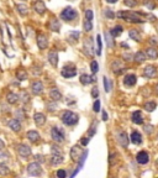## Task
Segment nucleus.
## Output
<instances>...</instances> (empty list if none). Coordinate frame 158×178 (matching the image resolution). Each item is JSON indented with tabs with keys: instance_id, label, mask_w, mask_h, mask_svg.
I'll return each instance as SVG.
<instances>
[{
	"instance_id": "obj_1",
	"label": "nucleus",
	"mask_w": 158,
	"mask_h": 178,
	"mask_svg": "<svg viewBox=\"0 0 158 178\" xmlns=\"http://www.w3.org/2000/svg\"><path fill=\"white\" fill-rule=\"evenodd\" d=\"M116 16L121 20H125L127 22H131V24H143L146 20H143V18H146V14L143 13H137V11H119L116 14Z\"/></svg>"
},
{
	"instance_id": "obj_2",
	"label": "nucleus",
	"mask_w": 158,
	"mask_h": 178,
	"mask_svg": "<svg viewBox=\"0 0 158 178\" xmlns=\"http://www.w3.org/2000/svg\"><path fill=\"white\" fill-rule=\"evenodd\" d=\"M61 119H62V123H63L64 125H67V126H73V125H75V124L78 123L79 116H78L75 113L67 110V111L62 113Z\"/></svg>"
},
{
	"instance_id": "obj_3",
	"label": "nucleus",
	"mask_w": 158,
	"mask_h": 178,
	"mask_svg": "<svg viewBox=\"0 0 158 178\" xmlns=\"http://www.w3.org/2000/svg\"><path fill=\"white\" fill-rule=\"evenodd\" d=\"M77 11L73 9V8H65L62 13H61V19L62 20H65V21H70L73 19L77 18Z\"/></svg>"
},
{
	"instance_id": "obj_4",
	"label": "nucleus",
	"mask_w": 158,
	"mask_h": 178,
	"mask_svg": "<svg viewBox=\"0 0 158 178\" xmlns=\"http://www.w3.org/2000/svg\"><path fill=\"white\" fill-rule=\"evenodd\" d=\"M27 173H29L30 176L37 177V176H40V174L42 173V168H41V166H40L37 162H32V163H30V164L27 166Z\"/></svg>"
},
{
	"instance_id": "obj_5",
	"label": "nucleus",
	"mask_w": 158,
	"mask_h": 178,
	"mask_svg": "<svg viewBox=\"0 0 158 178\" xmlns=\"http://www.w3.org/2000/svg\"><path fill=\"white\" fill-rule=\"evenodd\" d=\"M82 152H83V150H82V147H79L78 145L77 146H73V148L70 150V158L73 160V161H79V158H83L85 155H87V152H84L83 153V156H82Z\"/></svg>"
},
{
	"instance_id": "obj_6",
	"label": "nucleus",
	"mask_w": 158,
	"mask_h": 178,
	"mask_svg": "<svg viewBox=\"0 0 158 178\" xmlns=\"http://www.w3.org/2000/svg\"><path fill=\"white\" fill-rule=\"evenodd\" d=\"M157 74H158V71H157V67L154 66H146L142 72V75L146 78H154Z\"/></svg>"
},
{
	"instance_id": "obj_7",
	"label": "nucleus",
	"mask_w": 158,
	"mask_h": 178,
	"mask_svg": "<svg viewBox=\"0 0 158 178\" xmlns=\"http://www.w3.org/2000/svg\"><path fill=\"white\" fill-rule=\"evenodd\" d=\"M124 85L125 87H128V88H131V87H133L136 83H137V77H136V74H133V73H128V74H126L125 77H124Z\"/></svg>"
},
{
	"instance_id": "obj_8",
	"label": "nucleus",
	"mask_w": 158,
	"mask_h": 178,
	"mask_svg": "<svg viewBox=\"0 0 158 178\" xmlns=\"http://www.w3.org/2000/svg\"><path fill=\"white\" fill-rule=\"evenodd\" d=\"M61 74H62L64 78H72V77H74V75L77 74V69H75V67H73V66H65V67L62 68Z\"/></svg>"
},
{
	"instance_id": "obj_9",
	"label": "nucleus",
	"mask_w": 158,
	"mask_h": 178,
	"mask_svg": "<svg viewBox=\"0 0 158 178\" xmlns=\"http://www.w3.org/2000/svg\"><path fill=\"white\" fill-rule=\"evenodd\" d=\"M51 136L56 142H63L64 141V134L62 130H59L58 127H53L51 130Z\"/></svg>"
},
{
	"instance_id": "obj_10",
	"label": "nucleus",
	"mask_w": 158,
	"mask_h": 178,
	"mask_svg": "<svg viewBox=\"0 0 158 178\" xmlns=\"http://www.w3.org/2000/svg\"><path fill=\"white\" fill-rule=\"evenodd\" d=\"M136 161L140 164H147L149 162V155L147 151H140L136 155Z\"/></svg>"
},
{
	"instance_id": "obj_11",
	"label": "nucleus",
	"mask_w": 158,
	"mask_h": 178,
	"mask_svg": "<svg viewBox=\"0 0 158 178\" xmlns=\"http://www.w3.org/2000/svg\"><path fill=\"white\" fill-rule=\"evenodd\" d=\"M111 68H113V72H114L115 74H121V73H124V72L126 71V68L124 67V64H122V62H121L120 59L114 61L113 64H111Z\"/></svg>"
},
{
	"instance_id": "obj_12",
	"label": "nucleus",
	"mask_w": 158,
	"mask_h": 178,
	"mask_svg": "<svg viewBox=\"0 0 158 178\" xmlns=\"http://www.w3.org/2000/svg\"><path fill=\"white\" fill-rule=\"evenodd\" d=\"M31 92H32L34 94H36V95L41 94V93L43 92V84H42V82H40V80L34 82V83L31 84Z\"/></svg>"
},
{
	"instance_id": "obj_13",
	"label": "nucleus",
	"mask_w": 158,
	"mask_h": 178,
	"mask_svg": "<svg viewBox=\"0 0 158 178\" xmlns=\"http://www.w3.org/2000/svg\"><path fill=\"white\" fill-rule=\"evenodd\" d=\"M131 120H132V123L136 124V125H141V124H143L142 111H141V110H136V111H133L132 115H131Z\"/></svg>"
},
{
	"instance_id": "obj_14",
	"label": "nucleus",
	"mask_w": 158,
	"mask_h": 178,
	"mask_svg": "<svg viewBox=\"0 0 158 178\" xmlns=\"http://www.w3.org/2000/svg\"><path fill=\"white\" fill-rule=\"evenodd\" d=\"M117 141L122 147H127L128 146V136L125 131H120L117 134Z\"/></svg>"
},
{
	"instance_id": "obj_15",
	"label": "nucleus",
	"mask_w": 158,
	"mask_h": 178,
	"mask_svg": "<svg viewBox=\"0 0 158 178\" xmlns=\"http://www.w3.org/2000/svg\"><path fill=\"white\" fill-rule=\"evenodd\" d=\"M128 37L131 40H133L135 42H141L142 41V36H141V32L137 30V29H131L128 31Z\"/></svg>"
},
{
	"instance_id": "obj_16",
	"label": "nucleus",
	"mask_w": 158,
	"mask_h": 178,
	"mask_svg": "<svg viewBox=\"0 0 158 178\" xmlns=\"http://www.w3.org/2000/svg\"><path fill=\"white\" fill-rule=\"evenodd\" d=\"M130 140H131V142L132 144H135V145H141L142 144V135H141V132H138V131H132L131 132V136H130Z\"/></svg>"
},
{
	"instance_id": "obj_17",
	"label": "nucleus",
	"mask_w": 158,
	"mask_h": 178,
	"mask_svg": "<svg viewBox=\"0 0 158 178\" xmlns=\"http://www.w3.org/2000/svg\"><path fill=\"white\" fill-rule=\"evenodd\" d=\"M34 10L37 13V14H43L46 11V5L43 2H41V0H36V2L34 3Z\"/></svg>"
},
{
	"instance_id": "obj_18",
	"label": "nucleus",
	"mask_w": 158,
	"mask_h": 178,
	"mask_svg": "<svg viewBox=\"0 0 158 178\" xmlns=\"http://www.w3.org/2000/svg\"><path fill=\"white\" fill-rule=\"evenodd\" d=\"M147 58H148V57H147L146 52H143V51H137V52L135 53V56H133V61H135L136 63H143Z\"/></svg>"
},
{
	"instance_id": "obj_19",
	"label": "nucleus",
	"mask_w": 158,
	"mask_h": 178,
	"mask_svg": "<svg viewBox=\"0 0 158 178\" xmlns=\"http://www.w3.org/2000/svg\"><path fill=\"white\" fill-rule=\"evenodd\" d=\"M18 151H19L20 156H22V157H27V156H30V153H31V148H30L27 145H24V144L19 145Z\"/></svg>"
},
{
	"instance_id": "obj_20",
	"label": "nucleus",
	"mask_w": 158,
	"mask_h": 178,
	"mask_svg": "<svg viewBox=\"0 0 158 178\" xmlns=\"http://www.w3.org/2000/svg\"><path fill=\"white\" fill-rule=\"evenodd\" d=\"M144 52L149 59H157L158 58V50L156 47H148V48H146Z\"/></svg>"
},
{
	"instance_id": "obj_21",
	"label": "nucleus",
	"mask_w": 158,
	"mask_h": 178,
	"mask_svg": "<svg viewBox=\"0 0 158 178\" xmlns=\"http://www.w3.org/2000/svg\"><path fill=\"white\" fill-rule=\"evenodd\" d=\"M48 45V41H47V37L45 35H38L37 37V46L40 50H45Z\"/></svg>"
},
{
	"instance_id": "obj_22",
	"label": "nucleus",
	"mask_w": 158,
	"mask_h": 178,
	"mask_svg": "<svg viewBox=\"0 0 158 178\" xmlns=\"http://www.w3.org/2000/svg\"><path fill=\"white\" fill-rule=\"evenodd\" d=\"M79 80H81V83H82V84L87 85V84L94 83L97 79H95V77H92V75H89V74H82V75H81V78H79Z\"/></svg>"
},
{
	"instance_id": "obj_23",
	"label": "nucleus",
	"mask_w": 158,
	"mask_h": 178,
	"mask_svg": "<svg viewBox=\"0 0 158 178\" xmlns=\"http://www.w3.org/2000/svg\"><path fill=\"white\" fill-rule=\"evenodd\" d=\"M84 50H85V52H87V55L88 56H93V50H94V47H93V41H92V38H87L85 40V42H84Z\"/></svg>"
},
{
	"instance_id": "obj_24",
	"label": "nucleus",
	"mask_w": 158,
	"mask_h": 178,
	"mask_svg": "<svg viewBox=\"0 0 158 178\" xmlns=\"http://www.w3.org/2000/svg\"><path fill=\"white\" fill-rule=\"evenodd\" d=\"M34 120H35V123H36L37 126H42L46 123V116L42 113H36L34 115Z\"/></svg>"
},
{
	"instance_id": "obj_25",
	"label": "nucleus",
	"mask_w": 158,
	"mask_h": 178,
	"mask_svg": "<svg viewBox=\"0 0 158 178\" xmlns=\"http://www.w3.org/2000/svg\"><path fill=\"white\" fill-rule=\"evenodd\" d=\"M8 125H9V127H10L13 131H15V132H18V131L21 130V124H20V121H19L18 119H11Z\"/></svg>"
},
{
	"instance_id": "obj_26",
	"label": "nucleus",
	"mask_w": 158,
	"mask_h": 178,
	"mask_svg": "<svg viewBox=\"0 0 158 178\" xmlns=\"http://www.w3.org/2000/svg\"><path fill=\"white\" fill-rule=\"evenodd\" d=\"M48 61L49 63L53 66V67H57V63H58V53L56 51H51L48 53Z\"/></svg>"
},
{
	"instance_id": "obj_27",
	"label": "nucleus",
	"mask_w": 158,
	"mask_h": 178,
	"mask_svg": "<svg viewBox=\"0 0 158 178\" xmlns=\"http://www.w3.org/2000/svg\"><path fill=\"white\" fill-rule=\"evenodd\" d=\"M122 31H124V27H122L121 25H116V26H114V27L110 30V34H111V36L115 38V37H119V36L122 34Z\"/></svg>"
},
{
	"instance_id": "obj_28",
	"label": "nucleus",
	"mask_w": 158,
	"mask_h": 178,
	"mask_svg": "<svg viewBox=\"0 0 158 178\" xmlns=\"http://www.w3.org/2000/svg\"><path fill=\"white\" fill-rule=\"evenodd\" d=\"M49 97H51L54 102H58V100L62 99V94H61V92L58 91V89H56V88H53V89H51V91H49Z\"/></svg>"
},
{
	"instance_id": "obj_29",
	"label": "nucleus",
	"mask_w": 158,
	"mask_h": 178,
	"mask_svg": "<svg viewBox=\"0 0 158 178\" xmlns=\"http://www.w3.org/2000/svg\"><path fill=\"white\" fill-rule=\"evenodd\" d=\"M156 108H157V103L156 102H147V103H144L143 104V109L147 111V113H152V111H154L156 110Z\"/></svg>"
},
{
	"instance_id": "obj_30",
	"label": "nucleus",
	"mask_w": 158,
	"mask_h": 178,
	"mask_svg": "<svg viewBox=\"0 0 158 178\" xmlns=\"http://www.w3.org/2000/svg\"><path fill=\"white\" fill-rule=\"evenodd\" d=\"M51 162L52 164H59L63 162V156L61 153H53L51 157Z\"/></svg>"
},
{
	"instance_id": "obj_31",
	"label": "nucleus",
	"mask_w": 158,
	"mask_h": 178,
	"mask_svg": "<svg viewBox=\"0 0 158 178\" xmlns=\"http://www.w3.org/2000/svg\"><path fill=\"white\" fill-rule=\"evenodd\" d=\"M49 29H51L52 31H54V32L59 31V29H61V24H59V21H58L57 19L51 20V22H49Z\"/></svg>"
},
{
	"instance_id": "obj_32",
	"label": "nucleus",
	"mask_w": 158,
	"mask_h": 178,
	"mask_svg": "<svg viewBox=\"0 0 158 178\" xmlns=\"http://www.w3.org/2000/svg\"><path fill=\"white\" fill-rule=\"evenodd\" d=\"M27 139H29L30 141H32V142H36V141H38V139H40V134H38L37 131H29V132H27Z\"/></svg>"
},
{
	"instance_id": "obj_33",
	"label": "nucleus",
	"mask_w": 158,
	"mask_h": 178,
	"mask_svg": "<svg viewBox=\"0 0 158 178\" xmlns=\"http://www.w3.org/2000/svg\"><path fill=\"white\" fill-rule=\"evenodd\" d=\"M6 99H8V103L15 104V103H18V100L20 99V97H19L18 94H15V93H10V94H8Z\"/></svg>"
},
{
	"instance_id": "obj_34",
	"label": "nucleus",
	"mask_w": 158,
	"mask_h": 178,
	"mask_svg": "<svg viewBox=\"0 0 158 178\" xmlns=\"http://www.w3.org/2000/svg\"><path fill=\"white\" fill-rule=\"evenodd\" d=\"M97 46H98V47H97V51H95V52H97L98 56H100V55H101V50H103V41H101V36H100V35L97 36Z\"/></svg>"
},
{
	"instance_id": "obj_35",
	"label": "nucleus",
	"mask_w": 158,
	"mask_h": 178,
	"mask_svg": "<svg viewBox=\"0 0 158 178\" xmlns=\"http://www.w3.org/2000/svg\"><path fill=\"white\" fill-rule=\"evenodd\" d=\"M16 9H18V13H19L20 15H26V14L29 13V8H27L26 5H24V4L16 5Z\"/></svg>"
},
{
	"instance_id": "obj_36",
	"label": "nucleus",
	"mask_w": 158,
	"mask_h": 178,
	"mask_svg": "<svg viewBox=\"0 0 158 178\" xmlns=\"http://www.w3.org/2000/svg\"><path fill=\"white\" fill-rule=\"evenodd\" d=\"M16 77H18L19 80H26L27 79V72L24 71V69H19L16 72Z\"/></svg>"
},
{
	"instance_id": "obj_37",
	"label": "nucleus",
	"mask_w": 158,
	"mask_h": 178,
	"mask_svg": "<svg viewBox=\"0 0 158 178\" xmlns=\"http://www.w3.org/2000/svg\"><path fill=\"white\" fill-rule=\"evenodd\" d=\"M105 41H106V43H108V46L110 48L114 47V37L111 36L110 32H105Z\"/></svg>"
},
{
	"instance_id": "obj_38",
	"label": "nucleus",
	"mask_w": 158,
	"mask_h": 178,
	"mask_svg": "<svg viewBox=\"0 0 158 178\" xmlns=\"http://www.w3.org/2000/svg\"><path fill=\"white\" fill-rule=\"evenodd\" d=\"M79 36H81V34H79V31H72V32H69V35H68V38H69L72 42H75L77 40H79Z\"/></svg>"
},
{
	"instance_id": "obj_39",
	"label": "nucleus",
	"mask_w": 158,
	"mask_h": 178,
	"mask_svg": "<svg viewBox=\"0 0 158 178\" xmlns=\"http://www.w3.org/2000/svg\"><path fill=\"white\" fill-rule=\"evenodd\" d=\"M103 82H104V88H105V92H106V93H109V92L111 91V85H113V84H111V82L109 80V78H108V77H104V78H103Z\"/></svg>"
},
{
	"instance_id": "obj_40",
	"label": "nucleus",
	"mask_w": 158,
	"mask_h": 178,
	"mask_svg": "<svg viewBox=\"0 0 158 178\" xmlns=\"http://www.w3.org/2000/svg\"><path fill=\"white\" fill-rule=\"evenodd\" d=\"M104 16L109 20H113L115 18V13L111 9H104Z\"/></svg>"
},
{
	"instance_id": "obj_41",
	"label": "nucleus",
	"mask_w": 158,
	"mask_h": 178,
	"mask_svg": "<svg viewBox=\"0 0 158 178\" xmlns=\"http://www.w3.org/2000/svg\"><path fill=\"white\" fill-rule=\"evenodd\" d=\"M143 5H144L148 10H154V9H156V4H154L153 0H144Z\"/></svg>"
},
{
	"instance_id": "obj_42",
	"label": "nucleus",
	"mask_w": 158,
	"mask_h": 178,
	"mask_svg": "<svg viewBox=\"0 0 158 178\" xmlns=\"http://www.w3.org/2000/svg\"><path fill=\"white\" fill-rule=\"evenodd\" d=\"M124 4L128 8H135L138 5V2L137 0H124Z\"/></svg>"
},
{
	"instance_id": "obj_43",
	"label": "nucleus",
	"mask_w": 158,
	"mask_h": 178,
	"mask_svg": "<svg viewBox=\"0 0 158 178\" xmlns=\"http://www.w3.org/2000/svg\"><path fill=\"white\" fill-rule=\"evenodd\" d=\"M9 167L6 164H0V176H6L9 173Z\"/></svg>"
},
{
	"instance_id": "obj_44",
	"label": "nucleus",
	"mask_w": 158,
	"mask_h": 178,
	"mask_svg": "<svg viewBox=\"0 0 158 178\" xmlns=\"http://www.w3.org/2000/svg\"><path fill=\"white\" fill-rule=\"evenodd\" d=\"M84 30L87 31V32H89V31H92L93 30V24H92V21L90 20H87V21H84Z\"/></svg>"
},
{
	"instance_id": "obj_45",
	"label": "nucleus",
	"mask_w": 158,
	"mask_h": 178,
	"mask_svg": "<svg viewBox=\"0 0 158 178\" xmlns=\"http://www.w3.org/2000/svg\"><path fill=\"white\" fill-rule=\"evenodd\" d=\"M90 69H92L93 73H97V72L99 71V64H98L97 61H92V63H90Z\"/></svg>"
},
{
	"instance_id": "obj_46",
	"label": "nucleus",
	"mask_w": 158,
	"mask_h": 178,
	"mask_svg": "<svg viewBox=\"0 0 158 178\" xmlns=\"http://www.w3.org/2000/svg\"><path fill=\"white\" fill-rule=\"evenodd\" d=\"M93 18H94V14H93V10H90V9H88V10H85V19L87 20H93Z\"/></svg>"
},
{
	"instance_id": "obj_47",
	"label": "nucleus",
	"mask_w": 158,
	"mask_h": 178,
	"mask_svg": "<svg viewBox=\"0 0 158 178\" xmlns=\"http://www.w3.org/2000/svg\"><path fill=\"white\" fill-rule=\"evenodd\" d=\"M56 174H57V177H58V178H65V176H67V172H65L64 169H58Z\"/></svg>"
},
{
	"instance_id": "obj_48",
	"label": "nucleus",
	"mask_w": 158,
	"mask_h": 178,
	"mask_svg": "<svg viewBox=\"0 0 158 178\" xmlns=\"http://www.w3.org/2000/svg\"><path fill=\"white\" fill-rule=\"evenodd\" d=\"M20 99H21L22 102H25V103H26V102H27L30 98H29V95H27V93H26V92H21V93H20Z\"/></svg>"
},
{
	"instance_id": "obj_49",
	"label": "nucleus",
	"mask_w": 158,
	"mask_h": 178,
	"mask_svg": "<svg viewBox=\"0 0 158 178\" xmlns=\"http://www.w3.org/2000/svg\"><path fill=\"white\" fill-rule=\"evenodd\" d=\"M93 110L95 113H99V110H100V100H95V103L93 105Z\"/></svg>"
},
{
	"instance_id": "obj_50",
	"label": "nucleus",
	"mask_w": 158,
	"mask_h": 178,
	"mask_svg": "<svg viewBox=\"0 0 158 178\" xmlns=\"http://www.w3.org/2000/svg\"><path fill=\"white\" fill-rule=\"evenodd\" d=\"M133 56L132 53H124V59L125 61H133Z\"/></svg>"
},
{
	"instance_id": "obj_51",
	"label": "nucleus",
	"mask_w": 158,
	"mask_h": 178,
	"mask_svg": "<svg viewBox=\"0 0 158 178\" xmlns=\"http://www.w3.org/2000/svg\"><path fill=\"white\" fill-rule=\"evenodd\" d=\"M149 43L153 45V47H156V46L158 45V37H156V36H154V37H151V38H149Z\"/></svg>"
},
{
	"instance_id": "obj_52",
	"label": "nucleus",
	"mask_w": 158,
	"mask_h": 178,
	"mask_svg": "<svg viewBox=\"0 0 158 178\" xmlns=\"http://www.w3.org/2000/svg\"><path fill=\"white\" fill-rule=\"evenodd\" d=\"M153 129H154V127H153L152 125H146V126H144V131H146L148 135L153 132Z\"/></svg>"
},
{
	"instance_id": "obj_53",
	"label": "nucleus",
	"mask_w": 158,
	"mask_h": 178,
	"mask_svg": "<svg viewBox=\"0 0 158 178\" xmlns=\"http://www.w3.org/2000/svg\"><path fill=\"white\" fill-rule=\"evenodd\" d=\"M92 97H93V98H98V97H99L98 88H93V89H92Z\"/></svg>"
},
{
	"instance_id": "obj_54",
	"label": "nucleus",
	"mask_w": 158,
	"mask_h": 178,
	"mask_svg": "<svg viewBox=\"0 0 158 178\" xmlns=\"http://www.w3.org/2000/svg\"><path fill=\"white\" fill-rule=\"evenodd\" d=\"M88 141H89V139H88V137H83V139H82V145H83V146H85V145L88 144Z\"/></svg>"
},
{
	"instance_id": "obj_55",
	"label": "nucleus",
	"mask_w": 158,
	"mask_h": 178,
	"mask_svg": "<svg viewBox=\"0 0 158 178\" xmlns=\"http://www.w3.org/2000/svg\"><path fill=\"white\" fill-rule=\"evenodd\" d=\"M94 134H95V124L93 125V127H92V130H90V132H89V135H90V136H93Z\"/></svg>"
},
{
	"instance_id": "obj_56",
	"label": "nucleus",
	"mask_w": 158,
	"mask_h": 178,
	"mask_svg": "<svg viewBox=\"0 0 158 178\" xmlns=\"http://www.w3.org/2000/svg\"><path fill=\"white\" fill-rule=\"evenodd\" d=\"M103 120H104V121L108 120V114H106V111H103Z\"/></svg>"
},
{
	"instance_id": "obj_57",
	"label": "nucleus",
	"mask_w": 158,
	"mask_h": 178,
	"mask_svg": "<svg viewBox=\"0 0 158 178\" xmlns=\"http://www.w3.org/2000/svg\"><path fill=\"white\" fill-rule=\"evenodd\" d=\"M4 147H5V144L3 142V140H0V151H2Z\"/></svg>"
},
{
	"instance_id": "obj_58",
	"label": "nucleus",
	"mask_w": 158,
	"mask_h": 178,
	"mask_svg": "<svg viewBox=\"0 0 158 178\" xmlns=\"http://www.w3.org/2000/svg\"><path fill=\"white\" fill-rule=\"evenodd\" d=\"M105 2L109 4H115V3H117V0H105Z\"/></svg>"
},
{
	"instance_id": "obj_59",
	"label": "nucleus",
	"mask_w": 158,
	"mask_h": 178,
	"mask_svg": "<svg viewBox=\"0 0 158 178\" xmlns=\"http://www.w3.org/2000/svg\"><path fill=\"white\" fill-rule=\"evenodd\" d=\"M121 47H125V48H126V50H130V46H128V45H127V43H124V42H122V43H121Z\"/></svg>"
},
{
	"instance_id": "obj_60",
	"label": "nucleus",
	"mask_w": 158,
	"mask_h": 178,
	"mask_svg": "<svg viewBox=\"0 0 158 178\" xmlns=\"http://www.w3.org/2000/svg\"><path fill=\"white\" fill-rule=\"evenodd\" d=\"M6 157H8L6 153H0V158H6Z\"/></svg>"
},
{
	"instance_id": "obj_61",
	"label": "nucleus",
	"mask_w": 158,
	"mask_h": 178,
	"mask_svg": "<svg viewBox=\"0 0 158 178\" xmlns=\"http://www.w3.org/2000/svg\"><path fill=\"white\" fill-rule=\"evenodd\" d=\"M154 92L158 94V84H156V87H154Z\"/></svg>"
},
{
	"instance_id": "obj_62",
	"label": "nucleus",
	"mask_w": 158,
	"mask_h": 178,
	"mask_svg": "<svg viewBox=\"0 0 158 178\" xmlns=\"http://www.w3.org/2000/svg\"><path fill=\"white\" fill-rule=\"evenodd\" d=\"M156 166H157V168H158V160L156 161Z\"/></svg>"
}]
</instances>
